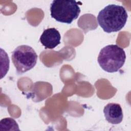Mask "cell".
Wrapping results in <instances>:
<instances>
[{"label": "cell", "mask_w": 131, "mask_h": 131, "mask_svg": "<svg viewBox=\"0 0 131 131\" xmlns=\"http://www.w3.org/2000/svg\"><path fill=\"white\" fill-rule=\"evenodd\" d=\"M127 17V11L124 7L110 4L99 11L97 20L103 30L110 33L121 30L126 23Z\"/></svg>", "instance_id": "6da1fadb"}, {"label": "cell", "mask_w": 131, "mask_h": 131, "mask_svg": "<svg viewBox=\"0 0 131 131\" xmlns=\"http://www.w3.org/2000/svg\"><path fill=\"white\" fill-rule=\"evenodd\" d=\"M125 59L126 54L123 48L117 45H110L101 49L97 61L102 70L114 73L123 67Z\"/></svg>", "instance_id": "7a4b0ae2"}, {"label": "cell", "mask_w": 131, "mask_h": 131, "mask_svg": "<svg viewBox=\"0 0 131 131\" xmlns=\"http://www.w3.org/2000/svg\"><path fill=\"white\" fill-rule=\"evenodd\" d=\"M50 10L52 18L67 24L76 19L80 13L78 3L71 0H54L51 4Z\"/></svg>", "instance_id": "3957f363"}, {"label": "cell", "mask_w": 131, "mask_h": 131, "mask_svg": "<svg viewBox=\"0 0 131 131\" xmlns=\"http://www.w3.org/2000/svg\"><path fill=\"white\" fill-rule=\"evenodd\" d=\"M11 58L17 74L20 75L34 67L37 62V55L31 47L23 45L14 49Z\"/></svg>", "instance_id": "277c9868"}, {"label": "cell", "mask_w": 131, "mask_h": 131, "mask_svg": "<svg viewBox=\"0 0 131 131\" xmlns=\"http://www.w3.org/2000/svg\"><path fill=\"white\" fill-rule=\"evenodd\" d=\"M60 39L59 32L54 28H50L43 31L39 41L45 49H53L60 43Z\"/></svg>", "instance_id": "5b68a950"}, {"label": "cell", "mask_w": 131, "mask_h": 131, "mask_svg": "<svg viewBox=\"0 0 131 131\" xmlns=\"http://www.w3.org/2000/svg\"><path fill=\"white\" fill-rule=\"evenodd\" d=\"M103 113L106 120L113 124H118L123 120V115L120 104L115 103H109L103 109Z\"/></svg>", "instance_id": "8992f818"}, {"label": "cell", "mask_w": 131, "mask_h": 131, "mask_svg": "<svg viewBox=\"0 0 131 131\" xmlns=\"http://www.w3.org/2000/svg\"><path fill=\"white\" fill-rule=\"evenodd\" d=\"M0 130H19V126L16 121L12 118H5L0 121Z\"/></svg>", "instance_id": "52a82bcc"}]
</instances>
